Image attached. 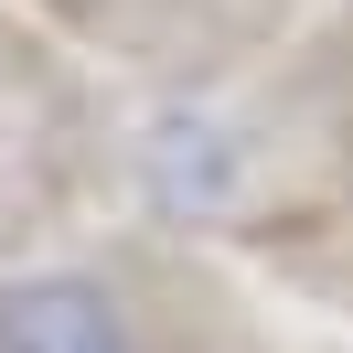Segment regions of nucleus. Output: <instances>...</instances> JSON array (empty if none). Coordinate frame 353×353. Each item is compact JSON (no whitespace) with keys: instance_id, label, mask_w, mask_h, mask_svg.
Here are the masks:
<instances>
[{"instance_id":"1","label":"nucleus","mask_w":353,"mask_h":353,"mask_svg":"<svg viewBox=\"0 0 353 353\" xmlns=\"http://www.w3.org/2000/svg\"><path fill=\"white\" fill-rule=\"evenodd\" d=\"M0 353H129V310L97 279L54 268V279L0 289Z\"/></svg>"},{"instance_id":"2","label":"nucleus","mask_w":353,"mask_h":353,"mask_svg":"<svg viewBox=\"0 0 353 353\" xmlns=\"http://www.w3.org/2000/svg\"><path fill=\"white\" fill-rule=\"evenodd\" d=\"M225 139L203 129V118H172V129L150 139V193L161 203H182V214H203V203H225Z\"/></svg>"}]
</instances>
